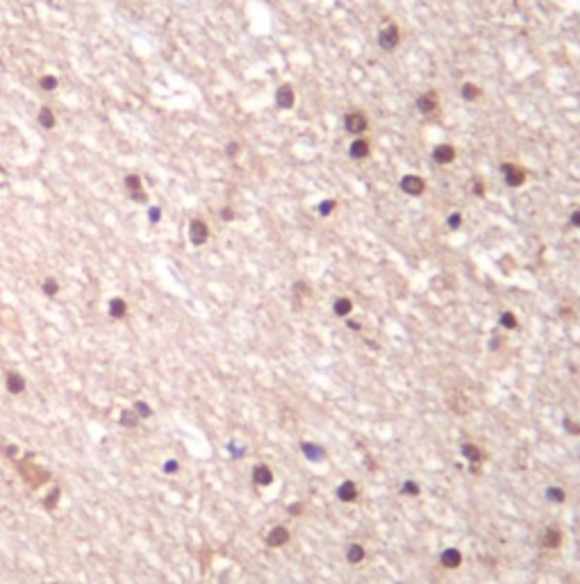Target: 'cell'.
Segmentation results:
<instances>
[{"label":"cell","instance_id":"cell-19","mask_svg":"<svg viewBox=\"0 0 580 584\" xmlns=\"http://www.w3.org/2000/svg\"><path fill=\"white\" fill-rule=\"evenodd\" d=\"M39 123L44 125V128H53V125H55V114L50 112L48 107H44L39 112Z\"/></svg>","mask_w":580,"mask_h":584},{"label":"cell","instance_id":"cell-14","mask_svg":"<svg viewBox=\"0 0 580 584\" xmlns=\"http://www.w3.org/2000/svg\"><path fill=\"white\" fill-rule=\"evenodd\" d=\"M7 389H10V393H21L25 389V380L19 373H10L7 375Z\"/></svg>","mask_w":580,"mask_h":584},{"label":"cell","instance_id":"cell-18","mask_svg":"<svg viewBox=\"0 0 580 584\" xmlns=\"http://www.w3.org/2000/svg\"><path fill=\"white\" fill-rule=\"evenodd\" d=\"M253 477H255L257 484H271V480H273V475H271V471L266 466H257L253 471Z\"/></svg>","mask_w":580,"mask_h":584},{"label":"cell","instance_id":"cell-34","mask_svg":"<svg viewBox=\"0 0 580 584\" xmlns=\"http://www.w3.org/2000/svg\"><path fill=\"white\" fill-rule=\"evenodd\" d=\"M237 152H239V146H237V143L232 141L230 146H228V155H237Z\"/></svg>","mask_w":580,"mask_h":584},{"label":"cell","instance_id":"cell-15","mask_svg":"<svg viewBox=\"0 0 580 584\" xmlns=\"http://www.w3.org/2000/svg\"><path fill=\"white\" fill-rule=\"evenodd\" d=\"M334 314L337 316H348L350 314V310H353V303H350L348 298H337L334 300Z\"/></svg>","mask_w":580,"mask_h":584},{"label":"cell","instance_id":"cell-5","mask_svg":"<svg viewBox=\"0 0 580 584\" xmlns=\"http://www.w3.org/2000/svg\"><path fill=\"white\" fill-rule=\"evenodd\" d=\"M439 107V100L437 96H435V91H428V94H421L417 98V109L423 114V116H430V114H435Z\"/></svg>","mask_w":580,"mask_h":584},{"label":"cell","instance_id":"cell-32","mask_svg":"<svg viewBox=\"0 0 580 584\" xmlns=\"http://www.w3.org/2000/svg\"><path fill=\"white\" fill-rule=\"evenodd\" d=\"M221 218L223 221H232V218H235V211H232L230 207H226V209L221 211Z\"/></svg>","mask_w":580,"mask_h":584},{"label":"cell","instance_id":"cell-33","mask_svg":"<svg viewBox=\"0 0 580 584\" xmlns=\"http://www.w3.org/2000/svg\"><path fill=\"white\" fill-rule=\"evenodd\" d=\"M548 496H551V500H564V496H562L560 489H551L548 491Z\"/></svg>","mask_w":580,"mask_h":584},{"label":"cell","instance_id":"cell-12","mask_svg":"<svg viewBox=\"0 0 580 584\" xmlns=\"http://www.w3.org/2000/svg\"><path fill=\"white\" fill-rule=\"evenodd\" d=\"M125 312H128V305H125V300H121V298L109 300V316H114V319H123Z\"/></svg>","mask_w":580,"mask_h":584},{"label":"cell","instance_id":"cell-29","mask_svg":"<svg viewBox=\"0 0 580 584\" xmlns=\"http://www.w3.org/2000/svg\"><path fill=\"white\" fill-rule=\"evenodd\" d=\"M57 289H59V286H57V282H55L53 277H48V280L44 282V294L46 296H55V294H57Z\"/></svg>","mask_w":580,"mask_h":584},{"label":"cell","instance_id":"cell-6","mask_svg":"<svg viewBox=\"0 0 580 584\" xmlns=\"http://www.w3.org/2000/svg\"><path fill=\"white\" fill-rule=\"evenodd\" d=\"M433 159L439 164V166L453 164L455 162V148H453L451 143H439V146H435V150H433Z\"/></svg>","mask_w":580,"mask_h":584},{"label":"cell","instance_id":"cell-23","mask_svg":"<svg viewBox=\"0 0 580 584\" xmlns=\"http://www.w3.org/2000/svg\"><path fill=\"white\" fill-rule=\"evenodd\" d=\"M471 193L476 198H482L485 196V182L480 180V177H473V182H471Z\"/></svg>","mask_w":580,"mask_h":584},{"label":"cell","instance_id":"cell-3","mask_svg":"<svg viewBox=\"0 0 580 584\" xmlns=\"http://www.w3.org/2000/svg\"><path fill=\"white\" fill-rule=\"evenodd\" d=\"M378 44L382 50H394L401 44V30L399 25H387L378 32Z\"/></svg>","mask_w":580,"mask_h":584},{"label":"cell","instance_id":"cell-36","mask_svg":"<svg viewBox=\"0 0 580 584\" xmlns=\"http://www.w3.org/2000/svg\"><path fill=\"white\" fill-rule=\"evenodd\" d=\"M405 491H408V493H417L419 489H417V484H412V482H408V484H405Z\"/></svg>","mask_w":580,"mask_h":584},{"label":"cell","instance_id":"cell-22","mask_svg":"<svg viewBox=\"0 0 580 584\" xmlns=\"http://www.w3.org/2000/svg\"><path fill=\"white\" fill-rule=\"evenodd\" d=\"M544 543L548 545V548H555V545L560 543V532H557V530H546Z\"/></svg>","mask_w":580,"mask_h":584},{"label":"cell","instance_id":"cell-4","mask_svg":"<svg viewBox=\"0 0 580 584\" xmlns=\"http://www.w3.org/2000/svg\"><path fill=\"white\" fill-rule=\"evenodd\" d=\"M401 191L408 196H423L426 191V180L421 175H403L401 177Z\"/></svg>","mask_w":580,"mask_h":584},{"label":"cell","instance_id":"cell-2","mask_svg":"<svg viewBox=\"0 0 580 584\" xmlns=\"http://www.w3.org/2000/svg\"><path fill=\"white\" fill-rule=\"evenodd\" d=\"M501 173H503V177H505V184L507 187H512V189L521 187L523 182H526V171H523L519 164L503 162L501 164Z\"/></svg>","mask_w":580,"mask_h":584},{"label":"cell","instance_id":"cell-11","mask_svg":"<svg viewBox=\"0 0 580 584\" xmlns=\"http://www.w3.org/2000/svg\"><path fill=\"white\" fill-rule=\"evenodd\" d=\"M287 539H289V532H287L285 527H276V530H271V534L266 536L269 545H273V548H276V545H282Z\"/></svg>","mask_w":580,"mask_h":584},{"label":"cell","instance_id":"cell-31","mask_svg":"<svg viewBox=\"0 0 580 584\" xmlns=\"http://www.w3.org/2000/svg\"><path fill=\"white\" fill-rule=\"evenodd\" d=\"M569 221H571V225H573V227H580V209H575L573 214H571Z\"/></svg>","mask_w":580,"mask_h":584},{"label":"cell","instance_id":"cell-26","mask_svg":"<svg viewBox=\"0 0 580 584\" xmlns=\"http://www.w3.org/2000/svg\"><path fill=\"white\" fill-rule=\"evenodd\" d=\"M462 452L469 457V459H471V462H476V464L482 459V452L478 450V448H473V446H464V450H462Z\"/></svg>","mask_w":580,"mask_h":584},{"label":"cell","instance_id":"cell-13","mask_svg":"<svg viewBox=\"0 0 580 584\" xmlns=\"http://www.w3.org/2000/svg\"><path fill=\"white\" fill-rule=\"evenodd\" d=\"M337 493H339V498L344 502H353L355 498H357V489H355L353 482H344V484L339 486V491H337Z\"/></svg>","mask_w":580,"mask_h":584},{"label":"cell","instance_id":"cell-8","mask_svg":"<svg viewBox=\"0 0 580 584\" xmlns=\"http://www.w3.org/2000/svg\"><path fill=\"white\" fill-rule=\"evenodd\" d=\"M348 152L353 159H366L371 155V141L364 137H355V141L350 143Z\"/></svg>","mask_w":580,"mask_h":584},{"label":"cell","instance_id":"cell-28","mask_svg":"<svg viewBox=\"0 0 580 584\" xmlns=\"http://www.w3.org/2000/svg\"><path fill=\"white\" fill-rule=\"evenodd\" d=\"M39 84H41V89H46V91H53V89L57 87V80H55L53 75H44Z\"/></svg>","mask_w":580,"mask_h":584},{"label":"cell","instance_id":"cell-24","mask_svg":"<svg viewBox=\"0 0 580 584\" xmlns=\"http://www.w3.org/2000/svg\"><path fill=\"white\" fill-rule=\"evenodd\" d=\"M125 187H128L130 191L137 196V193H141V191H139V187H141V180H139L137 175H128V180H125Z\"/></svg>","mask_w":580,"mask_h":584},{"label":"cell","instance_id":"cell-25","mask_svg":"<svg viewBox=\"0 0 580 584\" xmlns=\"http://www.w3.org/2000/svg\"><path fill=\"white\" fill-rule=\"evenodd\" d=\"M501 325H503V328H507V330L516 328V316L512 314V312H505V314H501Z\"/></svg>","mask_w":580,"mask_h":584},{"label":"cell","instance_id":"cell-37","mask_svg":"<svg viewBox=\"0 0 580 584\" xmlns=\"http://www.w3.org/2000/svg\"><path fill=\"white\" fill-rule=\"evenodd\" d=\"M150 218H152V221H157V218H159V209H157V207H152V209H150Z\"/></svg>","mask_w":580,"mask_h":584},{"label":"cell","instance_id":"cell-17","mask_svg":"<svg viewBox=\"0 0 580 584\" xmlns=\"http://www.w3.org/2000/svg\"><path fill=\"white\" fill-rule=\"evenodd\" d=\"M334 209H337V200H334V198H325V200H321L319 207H316L319 216H330Z\"/></svg>","mask_w":580,"mask_h":584},{"label":"cell","instance_id":"cell-9","mask_svg":"<svg viewBox=\"0 0 580 584\" xmlns=\"http://www.w3.org/2000/svg\"><path fill=\"white\" fill-rule=\"evenodd\" d=\"M276 103L280 109H291L296 105V94H294V89L289 87V84H282L280 89L276 91Z\"/></svg>","mask_w":580,"mask_h":584},{"label":"cell","instance_id":"cell-21","mask_svg":"<svg viewBox=\"0 0 580 584\" xmlns=\"http://www.w3.org/2000/svg\"><path fill=\"white\" fill-rule=\"evenodd\" d=\"M446 225L451 227V230H460V227H462V214H460V211H453V214H448Z\"/></svg>","mask_w":580,"mask_h":584},{"label":"cell","instance_id":"cell-35","mask_svg":"<svg viewBox=\"0 0 580 584\" xmlns=\"http://www.w3.org/2000/svg\"><path fill=\"white\" fill-rule=\"evenodd\" d=\"M175 468H177V464H175V462H173V459H171V462H168V464H166V466H164V471H166V473H173V471H175Z\"/></svg>","mask_w":580,"mask_h":584},{"label":"cell","instance_id":"cell-7","mask_svg":"<svg viewBox=\"0 0 580 584\" xmlns=\"http://www.w3.org/2000/svg\"><path fill=\"white\" fill-rule=\"evenodd\" d=\"M189 236H191V241L196 245H203L207 241V236H210V227H207V223L201 221V218L191 221V225H189Z\"/></svg>","mask_w":580,"mask_h":584},{"label":"cell","instance_id":"cell-27","mask_svg":"<svg viewBox=\"0 0 580 584\" xmlns=\"http://www.w3.org/2000/svg\"><path fill=\"white\" fill-rule=\"evenodd\" d=\"M362 557H364L362 545H350V548H348V559L350 561H359Z\"/></svg>","mask_w":580,"mask_h":584},{"label":"cell","instance_id":"cell-30","mask_svg":"<svg viewBox=\"0 0 580 584\" xmlns=\"http://www.w3.org/2000/svg\"><path fill=\"white\" fill-rule=\"evenodd\" d=\"M134 412L139 414V418L150 416V409H148V405H146V403H137V405H134Z\"/></svg>","mask_w":580,"mask_h":584},{"label":"cell","instance_id":"cell-10","mask_svg":"<svg viewBox=\"0 0 580 584\" xmlns=\"http://www.w3.org/2000/svg\"><path fill=\"white\" fill-rule=\"evenodd\" d=\"M460 96H462L464 100H469V103H473V100H478L482 96V89L473 82H464L462 89H460Z\"/></svg>","mask_w":580,"mask_h":584},{"label":"cell","instance_id":"cell-1","mask_svg":"<svg viewBox=\"0 0 580 584\" xmlns=\"http://www.w3.org/2000/svg\"><path fill=\"white\" fill-rule=\"evenodd\" d=\"M344 128H346V132H350L353 137H359L362 132L369 130V118H366L364 112L355 109V112H348L344 116Z\"/></svg>","mask_w":580,"mask_h":584},{"label":"cell","instance_id":"cell-20","mask_svg":"<svg viewBox=\"0 0 580 584\" xmlns=\"http://www.w3.org/2000/svg\"><path fill=\"white\" fill-rule=\"evenodd\" d=\"M139 421V414L134 412V409H130V412H123L121 414V423H123L125 427H134Z\"/></svg>","mask_w":580,"mask_h":584},{"label":"cell","instance_id":"cell-16","mask_svg":"<svg viewBox=\"0 0 580 584\" xmlns=\"http://www.w3.org/2000/svg\"><path fill=\"white\" fill-rule=\"evenodd\" d=\"M460 559H462V557H460V552H457V550H453V548L446 550V552L442 555V564L448 566V568H455V566L460 564Z\"/></svg>","mask_w":580,"mask_h":584}]
</instances>
